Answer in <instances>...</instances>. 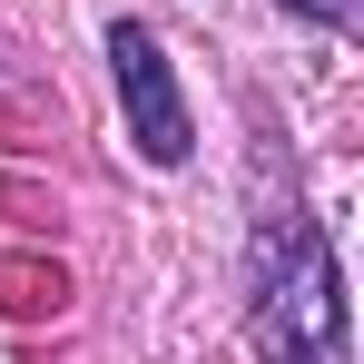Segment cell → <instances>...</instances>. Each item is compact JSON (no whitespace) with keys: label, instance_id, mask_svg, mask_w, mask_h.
<instances>
[{"label":"cell","instance_id":"6da1fadb","mask_svg":"<svg viewBox=\"0 0 364 364\" xmlns=\"http://www.w3.org/2000/svg\"><path fill=\"white\" fill-rule=\"evenodd\" d=\"M246 325H256V364H355V325H345V276L325 227L286 207L256 227L246 256Z\"/></svg>","mask_w":364,"mask_h":364},{"label":"cell","instance_id":"3957f363","mask_svg":"<svg viewBox=\"0 0 364 364\" xmlns=\"http://www.w3.org/2000/svg\"><path fill=\"white\" fill-rule=\"evenodd\" d=\"M305 20H325V30H345V20H355V0H296Z\"/></svg>","mask_w":364,"mask_h":364},{"label":"cell","instance_id":"7a4b0ae2","mask_svg":"<svg viewBox=\"0 0 364 364\" xmlns=\"http://www.w3.org/2000/svg\"><path fill=\"white\" fill-rule=\"evenodd\" d=\"M109 79H119V109H128L138 158H148V168H178L187 158V89H178V69H168V50H158V30L119 20V30H109Z\"/></svg>","mask_w":364,"mask_h":364}]
</instances>
